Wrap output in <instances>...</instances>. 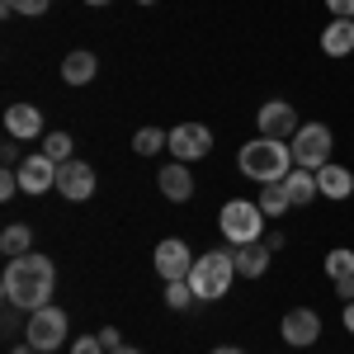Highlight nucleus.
Here are the masks:
<instances>
[{
    "label": "nucleus",
    "mask_w": 354,
    "mask_h": 354,
    "mask_svg": "<svg viewBox=\"0 0 354 354\" xmlns=\"http://www.w3.org/2000/svg\"><path fill=\"white\" fill-rule=\"evenodd\" d=\"M71 147H76V142H71V133H48V137H43V156H48V161H57V165L71 161Z\"/></svg>",
    "instance_id": "5701e85b"
},
{
    "label": "nucleus",
    "mask_w": 354,
    "mask_h": 354,
    "mask_svg": "<svg viewBox=\"0 0 354 354\" xmlns=\"http://www.w3.org/2000/svg\"><path fill=\"white\" fill-rule=\"evenodd\" d=\"M71 354H109V350L100 345V335H76L71 340Z\"/></svg>",
    "instance_id": "bb28decb"
},
{
    "label": "nucleus",
    "mask_w": 354,
    "mask_h": 354,
    "mask_svg": "<svg viewBox=\"0 0 354 354\" xmlns=\"http://www.w3.org/2000/svg\"><path fill=\"white\" fill-rule=\"evenodd\" d=\"M232 260H236V274H245V279H260V274L270 270V245H265V241L232 245Z\"/></svg>",
    "instance_id": "2eb2a0df"
},
{
    "label": "nucleus",
    "mask_w": 354,
    "mask_h": 354,
    "mask_svg": "<svg viewBox=\"0 0 354 354\" xmlns=\"http://www.w3.org/2000/svg\"><path fill=\"white\" fill-rule=\"evenodd\" d=\"M48 5L53 0H0V15H28V19H38V15H48Z\"/></svg>",
    "instance_id": "393cba45"
},
{
    "label": "nucleus",
    "mask_w": 354,
    "mask_h": 354,
    "mask_svg": "<svg viewBox=\"0 0 354 354\" xmlns=\"http://www.w3.org/2000/svg\"><path fill=\"white\" fill-rule=\"evenodd\" d=\"M322 53L326 57H350L354 53V19H330L322 28Z\"/></svg>",
    "instance_id": "dca6fc26"
},
{
    "label": "nucleus",
    "mask_w": 354,
    "mask_h": 354,
    "mask_svg": "<svg viewBox=\"0 0 354 354\" xmlns=\"http://www.w3.org/2000/svg\"><path fill=\"white\" fill-rule=\"evenodd\" d=\"M194 260H198V255H194V250L180 241V236H165V241L156 245V274H161L165 283H180V279H189Z\"/></svg>",
    "instance_id": "6e6552de"
},
{
    "label": "nucleus",
    "mask_w": 354,
    "mask_h": 354,
    "mask_svg": "<svg viewBox=\"0 0 354 354\" xmlns=\"http://www.w3.org/2000/svg\"><path fill=\"white\" fill-rule=\"evenodd\" d=\"M255 203H260L265 218H283V213L293 208V198H288V189H283V180H279V185H260V198H255Z\"/></svg>",
    "instance_id": "aec40b11"
},
{
    "label": "nucleus",
    "mask_w": 354,
    "mask_h": 354,
    "mask_svg": "<svg viewBox=\"0 0 354 354\" xmlns=\"http://www.w3.org/2000/svg\"><path fill=\"white\" fill-rule=\"evenodd\" d=\"M283 189H288V198H293V208H302V203H312L317 198V170H302V165H293L288 175H283Z\"/></svg>",
    "instance_id": "6ab92c4d"
},
{
    "label": "nucleus",
    "mask_w": 354,
    "mask_h": 354,
    "mask_svg": "<svg viewBox=\"0 0 354 354\" xmlns=\"http://www.w3.org/2000/svg\"><path fill=\"white\" fill-rule=\"evenodd\" d=\"M10 354H43V350H38V345H28V340H24V345H15Z\"/></svg>",
    "instance_id": "72a5a7b5"
},
{
    "label": "nucleus",
    "mask_w": 354,
    "mask_h": 354,
    "mask_svg": "<svg viewBox=\"0 0 354 354\" xmlns=\"http://www.w3.org/2000/svg\"><path fill=\"white\" fill-rule=\"evenodd\" d=\"M232 279H236V260H232V245H222V250H208V255H198L189 270V288L194 298L203 302H218L227 288H232Z\"/></svg>",
    "instance_id": "7ed1b4c3"
},
{
    "label": "nucleus",
    "mask_w": 354,
    "mask_h": 354,
    "mask_svg": "<svg viewBox=\"0 0 354 354\" xmlns=\"http://www.w3.org/2000/svg\"><path fill=\"white\" fill-rule=\"evenodd\" d=\"M255 128H260V137H293L302 123H298V109L288 100H270L255 113Z\"/></svg>",
    "instance_id": "9d476101"
},
{
    "label": "nucleus",
    "mask_w": 354,
    "mask_h": 354,
    "mask_svg": "<svg viewBox=\"0 0 354 354\" xmlns=\"http://www.w3.org/2000/svg\"><path fill=\"white\" fill-rule=\"evenodd\" d=\"M5 133L15 137V142L43 137V113H38V104H10L5 109Z\"/></svg>",
    "instance_id": "ddd939ff"
},
{
    "label": "nucleus",
    "mask_w": 354,
    "mask_h": 354,
    "mask_svg": "<svg viewBox=\"0 0 354 354\" xmlns=\"http://www.w3.org/2000/svg\"><path fill=\"white\" fill-rule=\"evenodd\" d=\"M335 293H340L345 302H354V279H340V283H335Z\"/></svg>",
    "instance_id": "2f4dec72"
},
{
    "label": "nucleus",
    "mask_w": 354,
    "mask_h": 354,
    "mask_svg": "<svg viewBox=\"0 0 354 354\" xmlns=\"http://www.w3.org/2000/svg\"><path fill=\"white\" fill-rule=\"evenodd\" d=\"M0 156H5V170H15V165H19V147H15V142H5V147H0Z\"/></svg>",
    "instance_id": "7c9ffc66"
},
{
    "label": "nucleus",
    "mask_w": 354,
    "mask_h": 354,
    "mask_svg": "<svg viewBox=\"0 0 354 354\" xmlns=\"http://www.w3.org/2000/svg\"><path fill=\"white\" fill-rule=\"evenodd\" d=\"M95 71H100V62H95V53H85V48L66 53V62H62V81L66 85H90Z\"/></svg>",
    "instance_id": "a211bd4d"
},
{
    "label": "nucleus",
    "mask_w": 354,
    "mask_h": 354,
    "mask_svg": "<svg viewBox=\"0 0 354 354\" xmlns=\"http://www.w3.org/2000/svg\"><path fill=\"white\" fill-rule=\"evenodd\" d=\"M317 189H322V198H350L354 175L345 165H322V170H317Z\"/></svg>",
    "instance_id": "f3484780"
},
{
    "label": "nucleus",
    "mask_w": 354,
    "mask_h": 354,
    "mask_svg": "<svg viewBox=\"0 0 354 354\" xmlns=\"http://www.w3.org/2000/svg\"><path fill=\"white\" fill-rule=\"evenodd\" d=\"M189 302H194L189 279H180V283H165V307H170V312H185Z\"/></svg>",
    "instance_id": "a878e982"
},
{
    "label": "nucleus",
    "mask_w": 354,
    "mask_h": 354,
    "mask_svg": "<svg viewBox=\"0 0 354 354\" xmlns=\"http://www.w3.org/2000/svg\"><path fill=\"white\" fill-rule=\"evenodd\" d=\"M24 340L28 345H38V350H62L66 345V312L48 302V307H38V312H28V326H24Z\"/></svg>",
    "instance_id": "423d86ee"
},
{
    "label": "nucleus",
    "mask_w": 354,
    "mask_h": 354,
    "mask_svg": "<svg viewBox=\"0 0 354 354\" xmlns=\"http://www.w3.org/2000/svg\"><path fill=\"white\" fill-rule=\"evenodd\" d=\"M283 241H288L283 232H270V236H265V245H270V250H283Z\"/></svg>",
    "instance_id": "473e14b6"
},
{
    "label": "nucleus",
    "mask_w": 354,
    "mask_h": 354,
    "mask_svg": "<svg viewBox=\"0 0 354 354\" xmlns=\"http://www.w3.org/2000/svg\"><path fill=\"white\" fill-rule=\"evenodd\" d=\"M137 5H156V0H137Z\"/></svg>",
    "instance_id": "58836bf2"
},
{
    "label": "nucleus",
    "mask_w": 354,
    "mask_h": 354,
    "mask_svg": "<svg viewBox=\"0 0 354 354\" xmlns=\"http://www.w3.org/2000/svg\"><path fill=\"white\" fill-rule=\"evenodd\" d=\"M326 274H330V283H340V279H354V250H330L326 255Z\"/></svg>",
    "instance_id": "b1692460"
},
{
    "label": "nucleus",
    "mask_w": 354,
    "mask_h": 354,
    "mask_svg": "<svg viewBox=\"0 0 354 354\" xmlns=\"http://www.w3.org/2000/svg\"><path fill=\"white\" fill-rule=\"evenodd\" d=\"M245 180H260V185H279L288 170H293V147L283 137H260V142H245L241 156H236Z\"/></svg>",
    "instance_id": "f03ea898"
},
{
    "label": "nucleus",
    "mask_w": 354,
    "mask_h": 354,
    "mask_svg": "<svg viewBox=\"0 0 354 354\" xmlns=\"http://www.w3.org/2000/svg\"><path fill=\"white\" fill-rule=\"evenodd\" d=\"M345 330H354V302H345Z\"/></svg>",
    "instance_id": "f704fd0d"
},
{
    "label": "nucleus",
    "mask_w": 354,
    "mask_h": 354,
    "mask_svg": "<svg viewBox=\"0 0 354 354\" xmlns=\"http://www.w3.org/2000/svg\"><path fill=\"white\" fill-rule=\"evenodd\" d=\"M57 194L71 198V203H85V198L95 194V165H85V161L57 165Z\"/></svg>",
    "instance_id": "f8f14e48"
},
{
    "label": "nucleus",
    "mask_w": 354,
    "mask_h": 354,
    "mask_svg": "<svg viewBox=\"0 0 354 354\" xmlns=\"http://www.w3.org/2000/svg\"><path fill=\"white\" fill-rule=\"evenodd\" d=\"M156 185H161V194L170 198V203H189L194 198V175H189L185 161H170L161 175H156Z\"/></svg>",
    "instance_id": "4468645a"
},
{
    "label": "nucleus",
    "mask_w": 354,
    "mask_h": 354,
    "mask_svg": "<svg viewBox=\"0 0 354 354\" xmlns=\"http://www.w3.org/2000/svg\"><path fill=\"white\" fill-rule=\"evenodd\" d=\"M218 227H222V236H227V245L265 241V213H260V203H250V198H232V203H222Z\"/></svg>",
    "instance_id": "20e7f679"
},
{
    "label": "nucleus",
    "mask_w": 354,
    "mask_h": 354,
    "mask_svg": "<svg viewBox=\"0 0 354 354\" xmlns=\"http://www.w3.org/2000/svg\"><path fill=\"white\" fill-rule=\"evenodd\" d=\"M330 147H335V133L326 123H302L293 133V165L322 170V165H330Z\"/></svg>",
    "instance_id": "39448f33"
},
{
    "label": "nucleus",
    "mask_w": 354,
    "mask_h": 354,
    "mask_svg": "<svg viewBox=\"0 0 354 354\" xmlns=\"http://www.w3.org/2000/svg\"><path fill=\"white\" fill-rule=\"evenodd\" d=\"M0 250L15 260V255H28L33 250V232H28V222H10L5 232H0Z\"/></svg>",
    "instance_id": "412c9836"
},
{
    "label": "nucleus",
    "mask_w": 354,
    "mask_h": 354,
    "mask_svg": "<svg viewBox=\"0 0 354 354\" xmlns=\"http://www.w3.org/2000/svg\"><path fill=\"white\" fill-rule=\"evenodd\" d=\"M165 142H170V133H161V128H137V137H133V151L137 156H156Z\"/></svg>",
    "instance_id": "4be33fe9"
},
{
    "label": "nucleus",
    "mask_w": 354,
    "mask_h": 354,
    "mask_svg": "<svg viewBox=\"0 0 354 354\" xmlns=\"http://www.w3.org/2000/svg\"><path fill=\"white\" fill-rule=\"evenodd\" d=\"M208 354H245V350H236V345H218V350H208Z\"/></svg>",
    "instance_id": "c9c22d12"
},
{
    "label": "nucleus",
    "mask_w": 354,
    "mask_h": 354,
    "mask_svg": "<svg viewBox=\"0 0 354 354\" xmlns=\"http://www.w3.org/2000/svg\"><path fill=\"white\" fill-rule=\"evenodd\" d=\"M19 194V175L15 170H0V198H15Z\"/></svg>",
    "instance_id": "cd10ccee"
},
{
    "label": "nucleus",
    "mask_w": 354,
    "mask_h": 354,
    "mask_svg": "<svg viewBox=\"0 0 354 354\" xmlns=\"http://www.w3.org/2000/svg\"><path fill=\"white\" fill-rule=\"evenodd\" d=\"M0 293L10 307H19V312H38V307H48L57 293V270L48 255H15L10 265H5V279H0Z\"/></svg>",
    "instance_id": "f257e3e1"
},
{
    "label": "nucleus",
    "mask_w": 354,
    "mask_h": 354,
    "mask_svg": "<svg viewBox=\"0 0 354 354\" xmlns=\"http://www.w3.org/2000/svg\"><path fill=\"white\" fill-rule=\"evenodd\" d=\"M330 19H354V0H326Z\"/></svg>",
    "instance_id": "c85d7f7f"
},
{
    "label": "nucleus",
    "mask_w": 354,
    "mask_h": 354,
    "mask_svg": "<svg viewBox=\"0 0 354 354\" xmlns=\"http://www.w3.org/2000/svg\"><path fill=\"white\" fill-rule=\"evenodd\" d=\"M95 335H100V345H104V350H118V345H123V335H118V330H113V326L95 330Z\"/></svg>",
    "instance_id": "c756f323"
},
{
    "label": "nucleus",
    "mask_w": 354,
    "mask_h": 354,
    "mask_svg": "<svg viewBox=\"0 0 354 354\" xmlns=\"http://www.w3.org/2000/svg\"><path fill=\"white\" fill-rule=\"evenodd\" d=\"M279 335H283L293 350H307V345H317V340H322V317H317L312 307H293V312H283Z\"/></svg>",
    "instance_id": "1a4fd4ad"
},
{
    "label": "nucleus",
    "mask_w": 354,
    "mask_h": 354,
    "mask_svg": "<svg viewBox=\"0 0 354 354\" xmlns=\"http://www.w3.org/2000/svg\"><path fill=\"white\" fill-rule=\"evenodd\" d=\"M15 175H19V189H24V194H48V189H57V161H48L43 151L24 156V161L15 165Z\"/></svg>",
    "instance_id": "9b49d317"
},
{
    "label": "nucleus",
    "mask_w": 354,
    "mask_h": 354,
    "mask_svg": "<svg viewBox=\"0 0 354 354\" xmlns=\"http://www.w3.org/2000/svg\"><path fill=\"white\" fill-rule=\"evenodd\" d=\"M165 147H170L175 161L189 165V161H203V156L213 151V133H208L203 123H180V128H170V142H165Z\"/></svg>",
    "instance_id": "0eeeda50"
},
{
    "label": "nucleus",
    "mask_w": 354,
    "mask_h": 354,
    "mask_svg": "<svg viewBox=\"0 0 354 354\" xmlns=\"http://www.w3.org/2000/svg\"><path fill=\"white\" fill-rule=\"evenodd\" d=\"M109 354H142V350H133V345H118V350H109Z\"/></svg>",
    "instance_id": "e433bc0d"
},
{
    "label": "nucleus",
    "mask_w": 354,
    "mask_h": 354,
    "mask_svg": "<svg viewBox=\"0 0 354 354\" xmlns=\"http://www.w3.org/2000/svg\"><path fill=\"white\" fill-rule=\"evenodd\" d=\"M85 5H113V0H85Z\"/></svg>",
    "instance_id": "4c0bfd02"
}]
</instances>
